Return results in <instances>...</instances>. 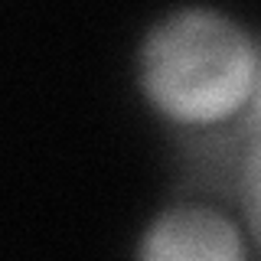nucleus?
<instances>
[{"label": "nucleus", "mask_w": 261, "mask_h": 261, "mask_svg": "<svg viewBox=\"0 0 261 261\" xmlns=\"http://www.w3.org/2000/svg\"><path fill=\"white\" fill-rule=\"evenodd\" d=\"M251 190H255V216H258V228H261V163H258V173H255Z\"/></svg>", "instance_id": "obj_4"}, {"label": "nucleus", "mask_w": 261, "mask_h": 261, "mask_svg": "<svg viewBox=\"0 0 261 261\" xmlns=\"http://www.w3.org/2000/svg\"><path fill=\"white\" fill-rule=\"evenodd\" d=\"M245 127L251 130V141H255V160L261 163V62H258V79H255V92L248 101V121Z\"/></svg>", "instance_id": "obj_3"}, {"label": "nucleus", "mask_w": 261, "mask_h": 261, "mask_svg": "<svg viewBox=\"0 0 261 261\" xmlns=\"http://www.w3.org/2000/svg\"><path fill=\"white\" fill-rule=\"evenodd\" d=\"M258 62V46L235 20L206 7H183L144 36L137 79L160 114L199 127L248 108Z\"/></svg>", "instance_id": "obj_1"}, {"label": "nucleus", "mask_w": 261, "mask_h": 261, "mask_svg": "<svg viewBox=\"0 0 261 261\" xmlns=\"http://www.w3.org/2000/svg\"><path fill=\"white\" fill-rule=\"evenodd\" d=\"M137 261H245V242L225 212L176 202L147 225Z\"/></svg>", "instance_id": "obj_2"}]
</instances>
